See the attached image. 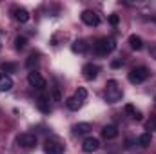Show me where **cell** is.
<instances>
[{
	"mask_svg": "<svg viewBox=\"0 0 156 154\" xmlns=\"http://www.w3.org/2000/svg\"><path fill=\"white\" fill-rule=\"evenodd\" d=\"M115 49H116V42L111 37H102V38L96 40V44H94V53L98 56H107Z\"/></svg>",
	"mask_w": 156,
	"mask_h": 154,
	"instance_id": "cell-1",
	"label": "cell"
},
{
	"mask_svg": "<svg viewBox=\"0 0 156 154\" xmlns=\"http://www.w3.org/2000/svg\"><path fill=\"white\" fill-rule=\"evenodd\" d=\"M122 96H123V91H122L120 83L116 80H109L105 83V100L109 103H116V102L122 100Z\"/></svg>",
	"mask_w": 156,
	"mask_h": 154,
	"instance_id": "cell-2",
	"label": "cell"
},
{
	"mask_svg": "<svg viewBox=\"0 0 156 154\" xmlns=\"http://www.w3.org/2000/svg\"><path fill=\"white\" fill-rule=\"evenodd\" d=\"M149 69L147 67H144V65H140V67H134V69H131L129 71V75H127V78H129V82L133 83V85H138V83H144L147 78H149Z\"/></svg>",
	"mask_w": 156,
	"mask_h": 154,
	"instance_id": "cell-3",
	"label": "cell"
},
{
	"mask_svg": "<svg viewBox=\"0 0 156 154\" xmlns=\"http://www.w3.org/2000/svg\"><path fill=\"white\" fill-rule=\"evenodd\" d=\"M16 145L22 149H33L37 145V136L31 132H22L16 136Z\"/></svg>",
	"mask_w": 156,
	"mask_h": 154,
	"instance_id": "cell-4",
	"label": "cell"
},
{
	"mask_svg": "<svg viewBox=\"0 0 156 154\" xmlns=\"http://www.w3.org/2000/svg\"><path fill=\"white\" fill-rule=\"evenodd\" d=\"M27 82H29L31 87H35V89H38V91H44V89L47 87L45 78L42 76L40 73H37V71H31V73L27 75Z\"/></svg>",
	"mask_w": 156,
	"mask_h": 154,
	"instance_id": "cell-5",
	"label": "cell"
},
{
	"mask_svg": "<svg viewBox=\"0 0 156 154\" xmlns=\"http://www.w3.org/2000/svg\"><path fill=\"white\" fill-rule=\"evenodd\" d=\"M82 22H83L85 26H89V27H96V26H100V16H98L94 11L85 9V11L82 13Z\"/></svg>",
	"mask_w": 156,
	"mask_h": 154,
	"instance_id": "cell-6",
	"label": "cell"
},
{
	"mask_svg": "<svg viewBox=\"0 0 156 154\" xmlns=\"http://www.w3.org/2000/svg\"><path fill=\"white\" fill-rule=\"evenodd\" d=\"M64 151H66V147L55 140H47L44 143V152L45 154H64Z\"/></svg>",
	"mask_w": 156,
	"mask_h": 154,
	"instance_id": "cell-7",
	"label": "cell"
},
{
	"mask_svg": "<svg viewBox=\"0 0 156 154\" xmlns=\"http://www.w3.org/2000/svg\"><path fill=\"white\" fill-rule=\"evenodd\" d=\"M98 73H100V67L96 64H93V62H89V64H85L82 67V76L85 78V80H94V78L98 76Z\"/></svg>",
	"mask_w": 156,
	"mask_h": 154,
	"instance_id": "cell-8",
	"label": "cell"
},
{
	"mask_svg": "<svg viewBox=\"0 0 156 154\" xmlns=\"http://www.w3.org/2000/svg\"><path fill=\"white\" fill-rule=\"evenodd\" d=\"M98 149H100V142L94 136H87L83 140V143H82V151L83 152H96Z\"/></svg>",
	"mask_w": 156,
	"mask_h": 154,
	"instance_id": "cell-9",
	"label": "cell"
},
{
	"mask_svg": "<svg viewBox=\"0 0 156 154\" xmlns=\"http://www.w3.org/2000/svg\"><path fill=\"white\" fill-rule=\"evenodd\" d=\"M51 98L47 96V94H44V93H40L38 98H37V107H38L40 113H44V114H49L51 113Z\"/></svg>",
	"mask_w": 156,
	"mask_h": 154,
	"instance_id": "cell-10",
	"label": "cell"
},
{
	"mask_svg": "<svg viewBox=\"0 0 156 154\" xmlns=\"http://www.w3.org/2000/svg\"><path fill=\"white\" fill-rule=\"evenodd\" d=\"M13 16H15V20L16 22H20V24H26V22H29V11L27 9H24V7H15L13 9Z\"/></svg>",
	"mask_w": 156,
	"mask_h": 154,
	"instance_id": "cell-11",
	"label": "cell"
},
{
	"mask_svg": "<svg viewBox=\"0 0 156 154\" xmlns=\"http://www.w3.org/2000/svg\"><path fill=\"white\" fill-rule=\"evenodd\" d=\"M13 89V78L9 75H0V93H7Z\"/></svg>",
	"mask_w": 156,
	"mask_h": 154,
	"instance_id": "cell-12",
	"label": "cell"
},
{
	"mask_svg": "<svg viewBox=\"0 0 156 154\" xmlns=\"http://www.w3.org/2000/svg\"><path fill=\"white\" fill-rule=\"evenodd\" d=\"M102 136H104L105 140H115L118 136V127L116 125H105V127L102 129Z\"/></svg>",
	"mask_w": 156,
	"mask_h": 154,
	"instance_id": "cell-13",
	"label": "cell"
},
{
	"mask_svg": "<svg viewBox=\"0 0 156 154\" xmlns=\"http://www.w3.org/2000/svg\"><path fill=\"white\" fill-rule=\"evenodd\" d=\"M123 111L131 116L133 120H136V121H142V118H144V116H142V113H140V111H138L134 105H131V103H127V105L123 107Z\"/></svg>",
	"mask_w": 156,
	"mask_h": 154,
	"instance_id": "cell-14",
	"label": "cell"
},
{
	"mask_svg": "<svg viewBox=\"0 0 156 154\" xmlns=\"http://www.w3.org/2000/svg\"><path fill=\"white\" fill-rule=\"evenodd\" d=\"M89 131H91V123H87V121L73 125V132H75L76 136H83V134H87Z\"/></svg>",
	"mask_w": 156,
	"mask_h": 154,
	"instance_id": "cell-15",
	"label": "cell"
},
{
	"mask_svg": "<svg viewBox=\"0 0 156 154\" xmlns=\"http://www.w3.org/2000/svg\"><path fill=\"white\" fill-rule=\"evenodd\" d=\"M129 45H131L133 51H142V47H144V40L140 38L138 35H131V37H129Z\"/></svg>",
	"mask_w": 156,
	"mask_h": 154,
	"instance_id": "cell-16",
	"label": "cell"
},
{
	"mask_svg": "<svg viewBox=\"0 0 156 154\" xmlns=\"http://www.w3.org/2000/svg\"><path fill=\"white\" fill-rule=\"evenodd\" d=\"M71 49H73V53L82 54V53H85V51H87V42H85L83 38L75 40V42H73V45H71Z\"/></svg>",
	"mask_w": 156,
	"mask_h": 154,
	"instance_id": "cell-17",
	"label": "cell"
},
{
	"mask_svg": "<svg viewBox=\"0 0 156 154\" xmlns=\"http://www.w3.org/2000/svg\"><path fill=\"white\" fill-rule=\"evenodd\" d=\"M66 105H67V109H69V111H78V109L82 107V100L76 98V96H71V98H67V100H66Z\"/></svg>",
	"mask_w": 156,
	"mask_h": 154,
	"instance_id": "cell-18",
	"label": "cell"
},
{
	"mask_svg": "<svg viewBox=\"0 0 156 154\" xmlns=\"http://www.w3.org/2000/svg\"><path fill=\"white\" fill-rule=\"evenodd\" d=\"M0 71H2V75L16 73V64H13V62H4V64H0Z\"/></svg>",
	"mask_w": 156,
	"mask_h": 154,
	"instance_id": "cell-19",
	"label": "cell"
},
{
	"mask_svg": "<svg viewBox=\"0 0 156 154\" xmlns=\"http://www.w3.org/2000/svg\"><path fill=\"white\" fill-rule=\"evenodd\" d=\"M151 140H153V134L145 131L144 134H140V138H138V145H140V147H149V145H151Z\"/></svg>",
	"mask_w": 156,
	"mask_h": 154,
	"instance_id": "cell-20",
	"label": "cell"
},
{
	"mask_svg": "<svg viewBox=\"0 0 156 154\" xmlns=\"http://www.w3.org/2000/svg\"><path fill=\"white\" fill-rule=\"evenodd\" d=\"M37 65H38V56H37V54H31V56L26 60V67H27L29 71H35Z\"/></svg>",
	"mask_w": 156,
	"mask_h": 154,
	"instance_id": "cell-21",
	"label": "cell"
},
{
	"mask_svg": "<svg viewBox=\"0 0 156 154\" xmlns=\"http://www.w3.org/2000/svg\"><path fill=\"white\" fill-rule=\"evenodd\" d=\"M26 45H27V38H26V37H16V38H15V49H16V51H22Z\"/></svg>",
	"mask_w": 156,
	"mask_h": 154,
	"instance_id": "cell-22",
	"label": "cell"
},
{
	"mask_svg": "<svg viewBox=\"0 0 156 154\" xmlns=\"http://www.w3.org/2000/svg\"><path fill=\"white\" fill-rule=\"evenodd\" d=\"M145 131H147V132L156 131V114H151V118L147 120V123H145Z\"/></svg>",
	"mask_w": 156,
	"mask_h": 154,
	"instance_id": "cell-23",
	"label": "cell"
},
{
	"mask_svg": "<svg viewBox=\"0 0 156 154\" xmlns=\"http://www.w3.org/2000/svg\"><path fill=\"white\" fill-rule=\"evenodd\" d=\"M51 93H53V100L55 102H62V96H60V89L55 85V87H51Z\"/></svg>",
	"mask_w": 156,
	"mask_h": 154,
	"instance_id": "cell-24",
	"label": "cell"
},
{
	"mask_svg": "<svg viewBox=\"0 0 156 154\" xmlns=\"http://www.w3.org/2000/svg\"><path fill=\"white\" fill-rule=\"evenodd\" d=\"M75 96H76V98H80V100L83 102V100L87 98V91H85L83 87H78V89H76V94H75Z\"/></svg>",
	"mask_w": 156,
	"mask_h": 154,
	"instance_id": "cell-25",
	"label": "cell"
},
{
	"mask_svg": "<svg viewBox=\"0 0 156 154\" xmlns=\"http://www.w3.org/2000/svg\"><path fill=\"white\" fill-rule=\"evenodd\" d=\"M118 22H120V16H118V15H115V13L109 15V24H111V26H118Z\"/></svg>",
	"mask_w": 156,
	"mask_h": 154,
	"instance_id": "cell-26",
	"label": "cell"
},
{
	"mask_svg": "<svg viewBox=\"0 0 156 154\" xmlns=\"http://www.w3.org/2000/svg\"><path fill=\"white\" fill-rule=\"evenodd\" d=\"M122 64H123L122 60H113V62H111V67H113V69H118V67H120Z\"/></svg>",
	"mask_w": 156,
	"mask_h": 154,
	"instance_id": "cell-27",
	"label": "cell"
},
{
	"mask_svg": "<svg viewBox=\"0 0 156 154\" xmlns=\"http://www.w3.org/2000/svg\"><path fill=\"white\" fill-rule=\"evenodd\" d=\"M151 54H153V58H156V45L151 49Z\"/></svg>",
	"mask_w": 156,
	"mask_h": 154,
	"instance_id": "cell-28",
	"label": "cell"
},
{
	"mask_svg": "<svg viewBox=\"0 0 156 154\" xmlns=\"http://www.w3.org/2000/svg\"><path fill=\"white\" fill-rule=\"evenodd\" d=\"M154 103H156V98H154Z\"/></svg>",
	"mask_w": 156,
	"mask_h": 154,
	"instance_id": "cell-29",
	"label": "cell"
}]
</instances>
